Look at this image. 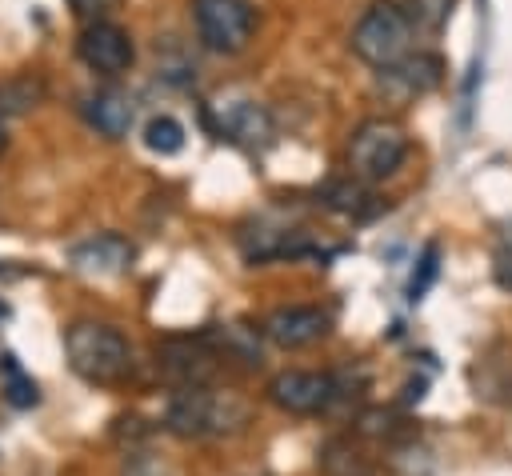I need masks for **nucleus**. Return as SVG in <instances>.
<instances>
[{
  "instance_id": "1a4fd4ad",
  "label": "nucleus",
  "mask_w": 512,
  "mask_h": 476,
  "mask_svg": "<svg viewBox=\"0 0 512 476\" xmlns=\"http://www.w3.org/2000/svg\"><path fill=\"white\" fill-rule=\"evenodd\" d=\"M76 48H80V60H84L92 72H104V76L128 72V68H132V56H136V52H132V36H128L120 24H112V20L84 24Z\"/></svg>"
},
{
  "instance_id": "7ed1b4c3",
  "label": "nucleus",
  "mask_w": 512,
  "mask_h": 476,
  "mask_svg": "<svg viewBox=\"0 0 512 476\" xmlns=\"http://www.w3.org/2000/svg\"><path fill=\"white\" fill-rule=\"evenodd\" d=\"M352 52L372 68H388L400 56H408L412 52V20H408L404 4H392V0L368 4L352 28Z\"/></svg>"
},
{
  "instance_id": "4be33fe9",
  "label": "nucleus",
  "mask_w": 512,
  "mask_h": 476,
  "mask_svg": "<svg viewBox=\"0 0 512 476\" xmlns=\"http://www.w3.org/2000/svg\"><path fill=\"white\" fill-rule=\"evenodd\" d=\"M72 4H76V12H80L88 24H96V20H104L108 12L120 8V0H72Z\"/></svg>"
},
{
  "instance_id": "6e6552de",
  "label": "nucleus",
  "mask_w": 512,
  "mask_h": 476,
  "mask_svg": "<svg viewBox=\"0 0 512 476\" xmlns=\"http://www.w3.org/2000/svg\"><path fill=\"white\" fill-rule=\"evenodd\" d=\"M440 80H444V60L436 52H408L396 64L380 68L376 88L384 92L388 104H412L416 96L432 92Z\"/></svg>"
},
{
  "instance_id": "0eeeda50",
  "label": "nucleus",
  "mask_w": 512,
  "mask_h": 476,
  "mask_svg": "<svg viewBox=\"0 0 512 476\" xmlns=\"http://www.w3.org/2000/svg\"><path fill=\"white\" fill-rule=\"evenodd\" d=\"M216 364H220V352L208 344V336H164L156 344V372L172 384V392L212 384Z\"/></svg>"
},
{
  "instance_id": "9b49d317",
  "label": "nucleus",
  "mask_w": 512,
  "mask_h": 476,
  "mask_svg": "<svg viewBox=\"0 0 512 476\" xmlns=\"http://www.w3.org/2000/svg\"><path fill=\"white\" fill-rule=\"evenodd\" d=\"M72 268L80 276H96V280H108V276H124L136 260V248L132 240H124L120 232H100V236H88L80 244H72L68 252Z\"/></svg>"
},
{
  "instance_id": "423d86ee",
  "label": "nucleus",
  "mask_w": 512,
  "mask_h": 476,
  "mask_svg": "<svg viewBox=\"0 0 512 476\" xmlns=\"http://www.w3.org/2000/svg\"><path fill=\"white\" fill-rule=\"evenodd\" d=\"M344 396V380L336 372H304V368H288L276 372L268 380V400L280 412L292 416H320L328 412L336 400Z\"/></svg>"
},
{
  "instance_id": "20e7f679",
  "label": "nucleus",
  "mask_w": 512,
  "mask_h": 476,
  "mask_svg": "<svg viewBox=\"0 0 512 476\" xmlns=\"http://www.w3.org/2000/svg\"><path fill=\"white\" fill-rule=\"evenodd\" d=\"M404 156H408V132L384 116L364 120L348 140V168L364 184L388 180L404 164Z\"/></svg>"
},
{
  "instance_id": "ddd939ff",
  "label": "nucleus",
  "mask_w": 512,
  "mask_h": 476,
  "mask_svg": "<svg viewBox=\"0 0 512 476\" xmlns=\"http://www.w3.org/2000/svg\"><path fill=\"white\" fill-rule=\"evenodd\" d=\"M84 120L108 136V140H124L132 132V120H136V100L120 88H100V92H88L84 96Z\"/></svg>"
},
{
  "instance_id": "f03ea898",
  "label": "nucleus",
  "mask_w": 512,
  "mask_h": 476,
  "mask_svg": "<svg viewBox=\"0 0 512 476\" xmlns=\"http://www.w3.org/2000/svg\"><path fill=\"white\" fill-rule=\"evenodd\" d=\"M64 356H68V368L80 380H88V384H116L132 368L128 340L112 324H100V320H76V324H68V332H64Z\"/></svg>"
},
{
  "instance_id": "f257e3e1",
  "label": "nucleus",
  "mask_w": 512,
  "mask_h": 476,
  "mask_svg": "<svg viewBox=\"0 0 512 476\" xmlns=\"http://www.w3.org/2000/svg\"><path fill=\"white\" fill-rule=\"evenodd\" d=\"M252 420V400L236 388H180L168 396L164 408V428L180 440H216V436H236Z\"/></svg>"
},
{
  "instance_id": "6ab92c4d",
  "label": "nucleus",
  "mask_w": 512,
  "mask_h": 476,
  "mask_svg": "<svg viewBox=\"0 0 512 476\" xmlns=\"http://www.w3.org/2000/svg\"><path fill=\"white\" fill-rule=\"evenodd\" d=\"M452 8H456V0H404V12L412 20V28H420V32H440L448 24Z\"/></svg>"
},
{
  "instance_id": "4468645a",
  "label": "nucleus",
  "mask_w": 512,
  "mask_h": 476,
  "mask_svg": "<svg viewBox=\"0 0 512 476\" xmlns=\"http://www.w3.org/2000/svg\"><path fill=\"white\" fill-rule=\"evenodd\" d=\"M316 468L320 476H376L368 452L352 436H328L316 452Z\"/></svg>"
},
{
  "instance_id": "b1692460",
  "label": "nucleus",
  "mask_w": 512,
  "mask_h": 476,
  "mask_svg": "<svg viewBox=\"0 0 512 476\" xmlns=\"http://www.w3.org/2000/svg\"><path fill=\"white\" fill-rule=\"evenodd\" d=\"M4 144H8V128H4V116H0V152H4Z\"/></svg>"
},
{
  "instance_id": "412c9836",
  "label": "nucleus",
  "mask_w": 512,
  "mask_h": 476,
  "mask_svg": "<svg viewBox=\"0 0 512 476\" xmlns=\"http://www.w3.org/2000/svg\"><path fill=\"white\" fill-rule=\"evenodd\" d=\"M120 476H176V468L172 464H164L160 456H132L128 464H124V472Z\"/></svg>"
},
{
  "instance_id": "f3484780",
  "label": "nucleus",
  "mask_w": 512,
  "mask_h": 476,
  "mask_svg": "<svg viewBox=\"0 0 512 476\" xmlns=\"http://www.w3.org/2000/svg\"><path fill=\"white\" fill-rule=\"evenodd\" d=\"M0 380H4V400H8L12 408H32V404L40 400L36 380L16 364V356H12V352H4V356H0Z\"/></svg>"
},
{
  "instance_id": "5701e85b",
  "label": "nucleus",
  "mask_w": 512,
  "mask_h": 476,
  "mask_svg": "<svg viewBox=\"0 0 512 476\" xmlns=\"http://www.w3.org/2000/svg\"><path fill=\"white\" fill-rule=\"evenodd\" d=\"M496 280H500V288L512 292V244H504V248L496 252Z\"/></svg>"
},
{
  "instance_id": "aec40b11",
  "label": "nucleus",
  "mask_w": 512,
  "mask_h": 476,
  "mask_svg": "<svg viewBox=\"0 0 512 476\" xmlns=\"http://www.w3.org/2000/svg\"><path fill=\"white\" fill-rule=\"evenodd\" d=\"M436 272H440V248L436 244H428L424 248V256H420V268L412 272V280H408V300H420L424 292H428V284L436 280Z\"/></svg>"
},
{
  "instance_id": "f8f14e48",
  "label": "nucleus",
  "mask_w": 512,
  "mask_h": 476,
  "mask_svg": "<svg viewBox=\"0 0 512 476\" xmlns=\"http://www.w3.org/2000/svg\"><path fill=\"white\" fill-rule=\"evenodd\" d=\"M220 132L240 148H268L276 136L272 112L256 100H228L220 104Z\"/></svg>"
},
{
  "instance_id": "9d476101",
  "label": "nucleus",
  "mask_w": 512,
  "mask_h": 476,
  "mask_svg": "<svg viewBox=\"0 0 512 476\" xmlns=\"http://www.w3.org/2000/svg\"><path fill=\"white\" fill-rule=\"evenodd\" d=\"M332 328V316L324 308H312V304H288V308H276L264 316L260 332L280 344V348H308L316 340H324Z\"/></svg>"
},
{
  "instance_id": "39448f33",
  "label": "nucleus",
  "mask_w": 512,
  "mask_h": 476,
  "mask_svg": "<svg viewBox=\"0 0 512 476\" xmlns=\"http://www.w3.org/2000/svg\"><path fill=\"white\" fill-rule=\"evenodd\" d=\"M192 24L208 52H244L256 32V8L248 0H192Z\"/></svg>"
},
{
  "instance_id": "dca6fc26",
  "label": "nucleus",
  "mask_w": 512,
  "mask_h": 476,
  "mask_svg": "<svg viewBox=\"0 0 512 476\" xmlns=\"http://www.w3.org/2000/svg\"><path fill=\"white\" fill-rule=\"evenodd\" d=\"M40 100H44V80H40V76H32V72L8 76V80L0 84V116L32 112Z\"/></svg>"
},
{
  "instance_id": "a211bd4d",
  "label": "nucleus",
  "mask_w": 512,
  "mask_h": 476,
  "mask_svg": "<svg viewBox=\"0 0 512 476\" xmlns=\"http://www.w3.org/2000/svg\"><path fill=\"white\" fill-rule=\"evenodd\" d=\"M144 148L156 156H176L184 148V124L176 116H152L144 124Z\"/></svg>"
},
{
  "instance_id": "2eb2a0df",
  "label": "nucleus",
  "mask_w": 512,
  "mask_h": 476,
  "mask_svg": "<svg viewBox=\"0 0 512 476\" xmlns=\"http://www.w3.org/2000/svg\"><path fill=\"white\" fill-rule=\"evenodd\" d=\"M324 204H328L332 212H340V216H356V220H364V216H372V212L380 208L376 192H372L364 180H356V176H348V180H332V184L324 188Z\"/></svg>"
}]
</instances>
